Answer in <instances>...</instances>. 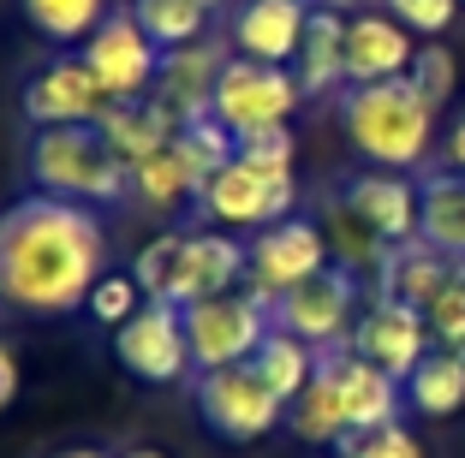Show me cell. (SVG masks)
<instances>
[{
  "label": "cell",
  "instance_id": "cell-1",
  "mask_svg": "<svg viewBox=\"0 0 465 458\" xmlns=\"http://www.w3.org/2000/svg\"><path fill=\"white\" fill-rule=\"evenodd\" d=\"M108 274V227L96 209L30 190L0 209V304L25 316L84 310L90 286Z\"/></svg>",
  "mask_w": 465,
  "mask_h": 458
},
{
  "label": "cell",
  "instance_id": "cell-2",
  "mask_svg": "<svg viewBox=\"0 0 465 458\" xmlns=\"http://www.w3.org/2000/svg\"><path fill=\"white\" fill-rule=\"evenodd\" d=\"M341 125H346L358 155L370 167H388V173L424 167L430 149H436V108L411 90V78L346 83L341 90Z\"/></svg>",
  "mask_w": 465,
  "mask_h": 458
},
{
  "label": "cell",
  "instance_id": "cell-3",
  "mask_svg": "<svg viewBox=\"0 0 465 458\" xmlns=\"http://www.w3.org/2000/svg\"><path fill=\"white\" fill-rule=\"evenodd\" d=\"M30 179L36 190L84 202V209L132 197V161L114 155L96 125H42L30 137Z\"/></svg>",
  "mask_w": 465,
  "mask_h": 458
},
{
  "label": "cell",
  "instance_id": "cell-4",
  "mask_svg": "<svg viewBox=\"0 0 465 458\" xmlns=\"http://www.w3.org/2000/svg\"><path fill=\"white\" fill-rule=\"evenodd\" d=\"M274 316L257 292H221L203 297V304H185V334H192V364L203 369H232V364H251L257 346L269 339Z\"/></svg>",
  "mask_w": 465,
  "mask_h": 458
},
{
  "label": "cell",
  "instance_id": "cell-5",
  "mask_svg": "<svg viewBox=\"0 0 465 458\" xmlns=\"http://www.w3.org/2000/svg\"><path fill=\"white\" fill-rule=\"evenodd\" d=\"M197 209L227 232H262V227H274V220H287L292 209H299V179L274 173V167H251V161L232 155L203 185Z\"/></svg>",
  "mask_w": 465,
  "mask_h": 458
},
{
  "label": "cell",
  "instance_id": "cell-6",
  "mask_svg": "<svg viewBox=\"0 0 465 458\" xmlns=\"http://www.w3.org/2000/svg\"><path fill=\"white\" fill-rule=\"evenodd\" d=\"M304 90L292 78V66H269V60H245V54H227L215 78V120L227 125L232 137L239 132H262V125H287L299 113Z\"/></svg>",
  "mask_w": 465,
  "mask_h": 458
},
{
  "label": "cell",
  "instance_id": "cell-7",
  "mask_svg": "<svg viewBox=\"0 0 465 458\" xmlns=\"http://www.w3.org/2000/svg\"><path fill=\"white\" fill-rule=\"evenodd\" d=\"M269 316H274L281 334L304 339V346H316V351H334L341 339H352V327H358V274L341 268V262H329L322 274H311L304 286L274 297Z\"/></svg>",
  "mask_w": 465,
  "mask_h": 458
},
{
  "label": "cell",
  "instance_id": "cell-8",
  "mask_svg": "<svg viewBox=\"0 0 465 458\" xmlns=\"http://www.w3.org/2000/svg\"><path fill=\"white\" fill-rule=\"evenodd\" d=\"M334 262L329 250V232L316 227L304 215H287L274 220V227L251 232V257H245V292H257L262 304H274L281 292L304 286L311 274H322Z\"/></svg>",
  "mask_w": 465,
  "mask_h": 458
},
{
  "label": "cell",
  "instance_id": "cell-9",
  "mask_svg": "<svg viewBox=\"0 0 465 458\" xmlns=\"http://www.w3.org/2000/svg\"><path fill=\"white\" fill-rule=\"evenodd\" d=\"M114 357L125 364V375L150 381V387H173V381L192 375V334H185V310L167 304V297H150L132 322L114 334Z\"/></svg>",
  "mask_w": 465,
  "mask_h": 458
},
{
  "label": "cell",
  "instance_id": "cell-10",
  "mask_svg": "<svg viewBox=\"0 0 465 458\" xmlns=\"http://www.w3.org/2000/svg\"><path fill=\"white\" fill-rule=\"evenodd\" d=\"M78 54H84V66L96 72V83L108 90V102H143L155 90V78H162V48L132 18V6L102 18V30L84 42Z\"/></svg>",
  "mask_w": 465,
  "mask_h": 458
},
{
  "label": "cell",
  "instance_id": "cell-11",
  "mask_svg": "<svg viewBox=\"0 0 465 458\" xmlns=\"http://www.w3.org/2000/svg\"><path fill=\"white\" fill-rule=\"evenodd\" d=\"M197 411H203V423L221 441H262L269 429L287 423V404L274 399V387L251 364L209 369V375L197 381Z\"/></svg>",
  "mask_w": 465,
  "mask_h": 458
},
{
  "label": "cell",
  "instance_id": "cell-12",
  "mask_svg": "<svg viewBox=\"0 0 465 458\" xmlns=\"http://www.w3.org/2000/svg\"><path fill=\"white\" fill-rule=\"evenodd\" d=\"M245 257L251 244H239L227 227H197L179 239V257H173V280H167V304H203V297L221 292H239L245 286Z\"/></svg>",
  "mask_w": 465,
  "mask_h": 458
},
{
  "label": "cell",
  "instance_id": "cell-13",
  "mask_svg": "<svg viewBox=\"0 0 465 458\" xmlns=\"http://www.w3.org/2000/svg\"><path fill=\"white\" fill-rule=\"evenodd\" d=\"M346 346H352L358 357H370L376 369H388L394 381H406L411 369L436 351V339H430L424 310L394 304V297H376V304L358 316V327H352V339H346Z\"/></svg>",
  "mask_w": 465,
  "mask_h": 458
},
{
  "label": "cell",
  "instance_id": "cell-14",
  "mask_svg": "<svg viewBox=\"0 0 465 458\" xmlns=\"http://www.w3.org/2000/svg\"><path fill=\"white\" fill-rule=\"evenodd\" d=\"M25 113L36 132L42 125H96L108 113V90L84 66V54H60L25 83Z\"/></svg>",
  "mask_w": 465,
  "mask_h": 458
},
{
  "label": "cell",
  "instance_id": "cell-15",
  "mask_svg": "<svg viewBox=\"0 0 465 458\" xmlns=\"http://www.w3.org/2000/svg\"><path fill=\"white\" fill-rule=\"evenodd\" d=\"M316 369L334 381L346 404V423L352 429H382V423H400V404H406V387H400L388 369H376L370 357H358L352 346H334L316 357Z\"/></svg>",
  "mask_w": 465,
  "mask_h": 458
},
{
  "label": "cell",
  "instance_id": "cell-16",
  "mask_svg": "<svg viewBox=\"0 0 465 458\" xmlns=\"http://www.w3.org/2000/svg\"><path fill=\"white\" fill-rule=\"evenodd\" d=\"M411 60H418V36L394 13H352L346 18V83L406 78Z\"/></svg>",
  "mask_w": 465,
  "mask_h": 458
},
{
  "label": "cell",
  "instance_id": "cell-17",
  "mask_svg": "<svg viewBox=\"0 0 465 458\" xmlns=\"http://www.w3.org/2000/svg\"><path fill=\"white\" fill-rule=\"evenodd\" d=\"M341 202L388 244V250L418 239V185H411L406 173H388V167H376V173H352L341 185Z\"/></svg>",
  "mask_w": 465,
  "mask_h": 458
},
{
  "label": "cell",
  "instance_id": "cell-18",
  "mask_svg": "<svg viewBox=\"0 0 465 458\" xmlns=\"http://www.w3.org/2000/svg\"><path fill=\"white\" fill-rule=\"evenodd\" d=\"M311 6L316 0H245L232 13V54L292 66L299 42H304V24H311Z\"/></svg>",
  "mask_w": 465,
  "mask_h": 458
},
{
  "label": "cell",
  "instance_id": "cell-19",
  "mask_svg": "<svg viewBox=\"0 0 465 458\" xmlns=\"http://www.w3.org/2000/svg\"><path fill=\"white\" fill-rule=\"evenodd\" d=\"M221 66H227V54H221L215 42H192V48H167L162 54V78H155V102H162L167 113H173L179 125L192 120H209V108H215V78Z\"/></svg>",
  "mask_w": 465,
  "mask_h": 458
},
{
  "label": "cell",
  "instance_id": "cell-20",
  "mask_svg": "<svg viewBox=\"0 0 465 458\" xmlns=\"http://www.w3.org/2000/svg\"><path fill=\"white\" fill-rule=\"evenodd\" d=\"M292 78H299L304 102H322V95L346 90V13L341 6H311Z\"/></svg>",
  "mask_w": 465,
  "mask_h": 458
},
{
  "label": "cell",
  "instance_id": "cell-21",
  "mask_svg": "<svg viewBox=\"0 0 465 458\" xmlns=\"http://www.w3.org/2000/svg\"><path fill=\"white\" fill-rule=\"evenodd\" d=\"M96 132L108 137V149L120 155V161H150L155 149H167L185 125L173 120V113L155 102V95H143V102H108V113L96 120Z\"/></svg>",
  "mask_w": 465,
  "mask_h": 458
},
{
  "label": "cell",
  "instance_id": "cell-22",
  "mask_svg": "<svg viewBox=\"0 0 465 458\" xmlns=\"http://www.w3.org/2000/svg\"><path fill=\"white\" fill-rule=\"evenodd\" d=\"M453 257L436 250L430 239H411V244H394L388 262L376 268V297H394V304H411V310H430V297L441 292Z\"/></svg>",
  "mask_w": 465,
  "mask_h": 458
},
{
  "label": "cell",
  "instance_id": "cell-23",
  "mask_svg": "<svg viewBox=\"0 0 465 458\" xmlns=\"http://www.w3.org/2000/svg\"><path fill=\"white\" fill-rule=\"evenodd\" d=\"M418 239H430L448 257H465V173L441 167L418 179Z\"/></svg>",
  "mask_w": 465,
  "mask_h": 458
},
{
  "label": "cell",
  "instance_id": "cell-24",
  "mask_svg": "<svg viewBox=\"0 0 465 458\" xmlns=\"http://www.w3.org/2000/svg\"><path fill=\"white\" fill-rule=\"evenodd\" d=\"M400 387H406V404L418 417H453V411H465V357L436 346Z\"/></svg>",
  "mask_w": 465,
  "mask_h": 458
},
{
  "label": "cell",
  "instance_id": "cell-25",
  "mask_svg": "<svg viewBox=\"0 0 465 458\" xmlns=\"http://www.w3.org/2000/svg\"><path fill=\"white\" fill-rule=\"evenodd\" d=\"M287 429L299 434L304 446H341L346 434H352V423H346V404H341V393H334V381L316 369L311 375V387L299 393V399L287 404Z\"/></svg>",
  "mask_w": 465,
  "mask_h": 458
},
{
  "label": "cell",
  "instance_id": "cell-26",
  "mask_svg": "<svg viewBox=\"0 0 465 458\" xmlns=\"http://www.w3.org/2000/svg\"><path fill=\"white\" fill-rule=\"evenodd\" d=\"M316 357H322L316 346H304V339H292V334H281V327H269V339H262L257 357H251V369H257V375L274 387V399H281V404H292L304 387H311Z\"/></svg>",
  "mask_w": 465,
  "mask_h": 458
},
{
  "label": "cell",
  "instance_id": "cell-27",
  "mask_svg": "<svg viewBox=\"0 0 465 458\" xmlns=\"http://www.w3.org/2000/svg\"><path fill=\"white\" fill-rule=\"evenodd\" d=\"M30 18V30L48 42H60V48H72V42H90L102 30V18H108V0H18Z\"/></svg>",
  "mask_w": 465,
  "mask_h": 458
},
{
  "label": "cell",
  "instance_id": "cell-28",
  "mask_svg": "<svg viewBox=\"0 0 465 458\" xmlns=\"http://www.w3.org/2000/svg\"><path fill=\"white\" fill-rule=\"evenodd\" d=\"M132 190L143 202H155V209H179V202H197V197H203V179H197L192 167H185V155L167 143V149H155L150 161L132 167Z\"/></svg>",
  "mask_w": 465,
  "mask_h": 458
},
{
  "label": "cell",
  "instance_id": "cell-29",
  "mask_svg": "<svg viewBox=\"0 0 465 458\" xmlns=\"http://www.w3.org/2000/svg\"><path fill=\"white\" fill-rule=\"evenodd\" d=\"M209 13H215V0H137L132 18L155 36V48H192V42H203V24Z\"/></svg>",
  "mask_w": 465,
  "mask_h": 458
},
{
  "label": "cell",
  "instance_id": "cell-30",
  "mask_svg": "<svg viewBox=\"0 0 465 458\" xmlns=\"http://www.w3.org/2000/svg\"><path fill=\"white\" fill-rule=\"evenodd\" d=\"M322 232H329V250H334V262H341V268H352V274H358V268H382V262H388V244L376 239V232H370V227L352 215V209H346L341 197H334V209H329V227H322Z\"/></svg>",
  "mask_w": 465,
  "mask_h": 458
},
{
  "label": "cell",
  "instance_id": "cell-31",
  "mask_svg": "<svg viewBox=\"0 0 465 458\" xmlns=\"http://www.w3.org/2000/svg\"><path fill=\"white\" fill-rule=\"evenodd\" d=\"M173 149L185 155V167H192V173L209 185V179H215L221 167H227L232 155H239V137H232L227 125H221L215 113H209V120H192V125H185V132L173 137Z\"/></svg>",
  "mask_w": 465,
  "mask_h": 458
},
{
  "label": "cell",
  "instance_id": "cell-32",
  "mask_svg": "<svg viewBox=\"0 0 465 458\" xmlns=\"http://www.w3.org/2000/svg\"><path fill=\"white\" fill-rule=\"evenodd\" d=\"M84 310H90V322H96V327H114V334H120V327L132 322L137 310H143V286H137L132 274H114V268H108L96 286H90Z\"/></svg>",
  "mask_w": 465,
  "mask_h": 458
},
{
  "label": "cell",
  "instance_id": "cell-33",
  "mask_svg": "<svg viewBox=\"0 0 465 458\" xmlns=\"http://www.w3.org/2000/svg\"><path fill=\"white\" fill-rule=\"evenodd\" d=\"M411 90L424 95L430 108H441L453 95V83H460V60H453V48L448 42H418V60H411Z\"/></svg>",
  "mask_w": 465,
  "mask_h": 458
},
{
  "label": "cell",
  "instance_id": "cell-34",
  "mask_svg": "<svg viewBox=\"0 0 465 458\" xmlns=\"http://www.w3.org/2000/svg\"><path fill=\"white\" fill-rule=\"evenodd\" d=\"M341 458H424V446L406 423H382V429H352L341 441Z\"/></svg>",
  "mask_w": 465,
  "mask_h": 458
},
{
  "label": "cell",
  "instance_id": "cell-35",
  "mask_svg": "<svg viewBox=\"0 0 465 458\" xmlns=\"http://www.w3.org/2000/svg\"><path fill=\"white\" fill-rule=\"evenodd\" d=\"M239 161H251V167H274V173H292V161H299V137H292V125H262V132H239Z\"/></svg>",
  "mask_w": 465,
  "mask_h": 458
},
{
  "label": "cell",
  "instance_id": "cell-36",
  "mask_svg": "<svg viewBox=\"0 0 465 458\" xmlns=\"http://www.w3.org/2000/svg\"><path fill=\"white\" fill-rule=\"evenodd\" d=\"M179 239L185 232H155L143 250H137V262H132V280L143 286V297H167V280H173V257H179Z\"/></svg>",
  "mask_w": 465,
  "mask_h": 458
},
{
  "label": "cell",
  "instance_id": "cell-37",
  "mask_svg": "<svg viewBox=\"0 0 465 458\" xmlns=\"http://www.w3.org/2000/svg\"><path fill=\"white\" fill-rule=\"evenodd\" d=\"M382 13H394L400 24L411 30V36H424V42H436L441 30L460 18V0H382Z\"/></svg>",
  "mask_w": 465,
  "mask_h": 458
},
{
  "label": "cell",
  "instance_id": "cell-38",
  "mask_svg": "<svg viewBox=\"0 0 465 458\" xmlns=\"http://www.w3.org/2000/svg\"><path fill=\"white\" fill-rule=\"evenodd\" d=\"M18 387H25V375H18V357H13V346L0 339V411H13Z\"/></svg>",
  "mask_w": 465,
  "mask_h": 458
},
{
  "label": "cell",
  "instance_id": "cell-39",
  "mask_svg": "<svg viewBox=\"0 0 465 458\" xmlns=\"http://www.w3.org/2000/svg\"><path fill=\"white\" fill-rule=\"evenodd\" d=\"M441 161L453 167V173H465V113L448 125V143H441Z\"/></svg>",
  "mask_w": 465,
  "mask_h": 458
},
{
  "label": "cell",
  "instance_id": "cell-40",
  "mask_svg": "<svg viewBox=\"0 0 465 458\" xmlns=\"http://www.w3.org/2000/svg\"><path fill=\"white\" fill-rule=\"evenodd\" d=\"M54 458H108V453H96V446H66V453H54Z\"/></svg>",
  "mask_w": 465,
  "mask_h": 458
},
{
  "label": "cell",
  "instance_id": "cell-41",
  "mask_svg": "<svg viewBox=\"0 0 465 458\" xmlns=\"http://www.w3.org/2000/svg\"><path fill=\"white\" fill-rule=\"evenodd\" d=\"M125 458H167V453H155V446H137V453H125Z\"/></svg>",
  "mask_w": 465,
  "mask_h": 458
},
{
  "label": "cell",
  "instance_id": "cell-42",
  "mask_svg": "<svg viewBox=\"0 0 465 458\" xmlns=\"http://www.w3.org/2000/svg\"><path fill=\"white\" fill-rule=\"evenodd\" d=\"M316 6H352V0H316Z\"/></svg>",
  "mask_w": 465,
  "mask_h": 458
},
{
  "label": "cell",
  "instance_id": "cell-43",
  "mask_svg": "<svg viewBox=\"0 0 465 458\" xmlns=\"http://www.w3.org/2000/svg\"><path fill=\"white\" fill-rule=\"evenodd\" d=\"M125 6H137V0H125Z\"/></svg>",
  "mask_w": 465,
  "mask_h": 458
},
{
  "label": "cell",
  "instance_id": "cell-44",
  "mask_svg": "<svg viewBox=\"0 0 465 458\" xmlns=\"http://www.w3.org/2000/svg\"><path fill=\"white\" fill-rule=\"evenodd\" d=\"M460 6H465V0H460Z\"/></svg>",
  "mask_w": 465,
  "mask_h": 458
}]
</instances>
